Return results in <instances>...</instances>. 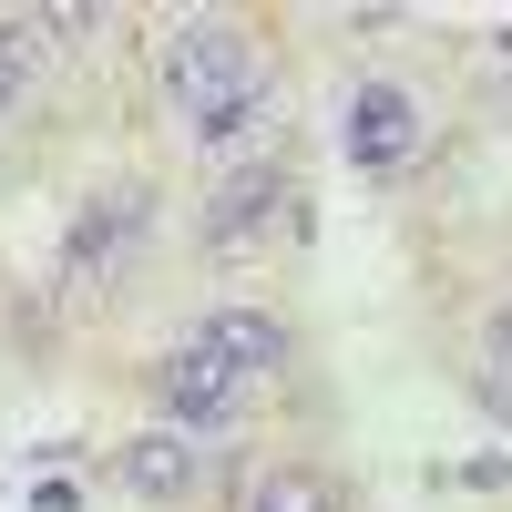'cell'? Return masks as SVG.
Returning <instances> with one entry per match:
<instances>
[{
	"label": "cell",
	"instance_id": "6da1fadb",
	"mask_svg": "<svg viewBox=\"0 0 512 512\" xmlns=\"http://www.w3.org/2000/svg\"><path fill=\"white\" fill-rule=\"evenodd\" d=\"M164 93L185 103V123H216V113L256 103V93H267L256 41L236 21H175V41H164Z\"/></svg>",
	"mask_w": 512,
	"mask_h": 512
},
{
	"label": "cell",
	"instance_id": "7a4b0ae2",
	"mask_svg": "<svg viewBox=\"0 0 512 512\" xmlns=\"http://www.w3.org/2000/svg\"><path fill=\"white\" fill-rule=\"evenodd\" d=\"M154 400H164V431H216V420H236L246 390L226 379V359L185 328L175 349H164V369H154Z\"/></svg>",
	"mask_w": 512,
	"mask_h": 512
},
{
	"label": "cell",
	"instance_id": "3957f363",
	"mask_svg": "<svg viewBox=\"0 0 512 512\" xmlns=\"http://www.w3.org/2000/svg\"><path fill=\"white\" fill-rule=\"evenodd\" d=\"M338 144H349V164H410L420 154V103L400 82H359L338 103Z\"/></svg>",
	"mask_w": 512,
	"mask_h": 512
},
{
	"label": "cell",
	"instance_id": "277c9868",
	"mask_svg": "<svg viewBox=\"0 0 512 512\" xmlns=\"http://www.w3.org/2000/svg\"><path fill=\"white\" fill-rule=\"evenodd\" d=\"M113 472H123L134 502H185L205 482V451H195V431H134V441L113 451Z\"/></svg>",
	"mask_w": 512,
	"mask_h": 512
},
{
	"label": "cell",
	"instance_id": "5b68a950",
	"mask_svg": "<svg viewBox=\"0 0 512 512\" xmlns=\"http://www.w3.org/2000/svg\"><path fill=\"white\" fill-rule=\"evenodd\" d=\"M195 338L226 359L236 390H256V379H277V369H287V328H277L267 308H216V318H195Z\"/></svg>",
	"mask_w": 512,
	"mask_h": 512
},
{
	"label": "cell",
	"instance_id": "8992f818",
	"mask_svg": "<svg viewBox=\"0 0 512 512\" xmlns=\"http://www.w3.org/2000/svg\"><path fill=\"white\" fill-rule=\"evenodd\" d=\"M287 205H297V185L277 175V164H256V175H236L216 205H205V246H256V236L287 216Z\"/></svg>",
	"mask_w": 512,
	"mask_h": 512
},
{
	"label": "cell",
	"instance_id": "52a82bcc",
	"mask_svg": "<svg viewBox=\"0 0 512 512\" xmlns=\"http://www.w3.org/2000/svg\"><path fill=\"white\" fill-rule=\"evenodd\" d=\"M134 226H144V195H134V185H123V195H93V205H82V226H72V277H93V267H123Z\"/></svg>",
	"mask_w": 512,
	"mask_h": 512
},
{
	"label": "cell",
	"instance_id": "ba28073f",
	"mask_svg": "<svg viewBox=\"0 0 512 512\" xmlns=\"http://www.w3.org/2000/svg\"><path fill=\"white\" fill-rule=\"evenodd\" d=\"M246 512H338V482H328V472H297V461H287V472H267V482L246 492Z\"/></svg>",
	"mask_w": 512,
	"mask_h": 512
},
{
	"label": "cell",
	"instance_id": "9c48e42d",
	"mask_svg": "<svg viewBox=\"0 0 512 512\" xmlns=\"http://www.w3.org/2000/svg\"><path fill=\"white\" fill-rule=\"evenodd\" d=\"M21 82H31V21H0V113L21 103Z\"/></svg>",
	"mask_w": 512,
	"mask_h": 512
},
{
	"label": "cell",
	"instance_id": "30bf717a",
	"mask_svg": "<svg viewBox=\"0 0 512 512\" xmlns=\"http://www.w3.org/2000/svg\"><path fill=\"white\" fill-rule=\"evenodd\" d=\"M256 123H267V93L236 103V113H216V123H195V144H205V154H226V144H246V134H256Z\"/></svg>",
	"mask_w": 512,
	"mask_h": 512
},
{
	"label": "cell",
	"instance_id": "8fae6325",
	"mask_svg": "<svg viewBox=\"0 0 512 512\" xmlns=\"http://www.w3.org/2000/svg\"><path fill=\"white\" fill-rule=\"evenodd\" d=\"M482 379L512 390V308H492V328H482Z\"/></svg>",
	"mask_w": 512,
	"mask_h": 512
}]
</instances>
